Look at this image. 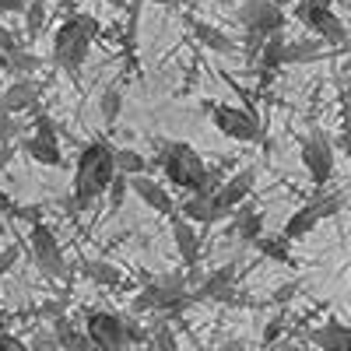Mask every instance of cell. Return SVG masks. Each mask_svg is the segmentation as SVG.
I'll return each instance as SVG.
<instances>
[{
  "instance_id": "cell-43",
  "label": "cell",
  "mask_w": 351,
  "mask_h": 351,
  "mask_svg": "<svg viewBox=\"0 0 351 351\" xmlns=\"http://www.w3.org/2000/svg\"><path fill=\"white\" fill-rule=\"evenodd\" d=\"M32 348H56V337L53 334H36L32 337Z\"/></svg>"
},
{
  "instance_id": "cell-33",
  "label": "cell",
  "mask_w": 351,
  "mask_h": 351,
  "mask_svg": "<svg viewBox=\"0 0 351 351\" xmlns=\"http://www.w3.org/2000/svg\"><path fill=\"white\" fill-rule=\"evenodd\" d=\"M144 344H152V348H165V351H176V337H172L169 324H158V327L148 334V341H144Z\"/></svg>"
},
{
  "instance_id": "cell-28",
  "label": "cell",
  "mask_w": 351,
  "mask_h": 351,
  "mask_svg": "<svg viewBox=\"0 0 351 351\" xmlns=\"http://www.w3.org/2000/svg\"><path fill=\"white\" fill-rule=\"evenodd\" d=\"M120 112H123V95H120V88H106L102 99H99V116H102V123H106V127H116V123H120Z\"/></svg>"
},
{
  "instance_id": "cell-26",
  "label": "cell",
  "mask_w": 351,
  "mask_h": 351,
  "mask_svg": "<svg viewBox=\"0 0 351 351\" xmlns=\"http://www.w3.org/2000/svg\"><path fill=\"white\" fill-rule=\"evenodd\" d=\"M112 169L123 172V176H137V172H152L148 158L134 148H112Z\"/></svg>"
},
{
  "instance_id": "cell-16",
  "label": "cell",
  "mask_w": 351,
  "mask_h": 351,
  "mask_svg": "<svg viewBox=\"0 0 351 351\" xmlns=\"http://www.w3.org/2000/svg\"><path fill=\"white\" fill-rule=\"evenodd\" d=\"M281 53H285V36H281V32H271V36H263V39H260L253 64H256V71H260V81H263V84H267V81L274 77V71H278V67H285V64H281Z\"/></svg>"
},
{
  "instance_id": "cell-38",
  "label": "cell",
  "mask_w": 351,
  "mask_h": 351,
  "mask_svg": "<svg viewBox=\"0 0 351 351\" xmlns=\"http://www.w3.org/2000/svg\"><path fill=\"white\" fill-rule=\"evenodd\" d=\"M281 330H285V319H271L267 330H263V344H274L281 337Z\"/></svg>"
},
{
  "instance_id": "cell-21",
  "label": "cell",
  "mask_w": 351,
  "mask_h": 351,
  "mask_svg": "<svg viewBox=\"0 0 351 351\" xmlns=\"http://www.w3.org/2000/svg\"><path fill=\"white\" fill-rule=\"evenodd\" d=\"M309 341L319 344V348H330V351H344V348L351 344V330L341 324V319H327L324 327H316V330L309 334Z\"/></svg>"
},
{
  "instance_id": "cell-13",
  "label": "cell",
  "mask_w": 351,
  "mask_h": 351,
  "mask_svg": "<svg viewBox=\"0 0 351 351\" xmlns=\"http://www.w3.org/2000/svg\"><path fill=\"white\" fill-rule=\"evenodd\" d=\"M39 95H43V88H39V81L36 77H28V74H21L14 84H8V88H0V106H4L8 112H28V109H36L39 106Z\"/></svg>"
},
{
  "instance_id": "cell-44",
  "label": "cell",
  "mask_w": 351,
  "mask_h": 351,
  "mask_svg": "<svg viewBox=\"0 0 351 351\" xmlns=\"http://www.w3.org/2000/svg\"><path fill=\"white\" fill-rule=\"evenodd\" d=\"M11 158H14V148H11V144H0V169H8Z\"/></svg>"
},
{
  "instance_id": "cell-45",
  "label": "cell",
  "mask_w": 351,
  "mask_h": 351,
  "mask_svg": "<svg viewBox=\"0 0 351 351\" xmlns=\"http://www.w3.org/2000/svg\"><path fill=\"white\" fill-rule=\"evenodd\" d=\"M106 4H112V8H123V4H127V0H106Z\"/></svg>"
},
{
  "instance_id": "cell-34",
  "label": "cell",
  "mask_w": 351,
  "mask_h": 351,
  "mask_svg": "<svg viewBox=\"0 0 351 351\" xmlns=\"http://www.w3.org/2000/svg\"><path fill=\"white\" fill-rule=\"evenodd\" d=\"M302 288H306V281H288V285L274 288V295H271V302H274V306H288V302L295 299V295H299Z\"/></svg>"
},
{
  "instance_id": "cell-41",
  "label": "cell",
  "mask_w": 351,
  "mask_h": 351,
  "mask_svg": "<svg viewBox=\"0 0 351 351\" xmlns=\"http://www.w3.org/2000/svg\"><path fill=\"white\" fill-rule=\"evenodd\" d=\"M0 348H8V351H25V341H21V337H11V334H0Z\"/></svg>"
},
{
  "instance_id": "cell-47",
  "label": "cell",
  "mask_w": 351,
  "mask_h": 351,
  "mask_svg": "<svg viewBox=\"0 0 351 351\" xmlns=\"http://www.w3.org/2000/svg\"><path fill=\"white\" fill-rule=\"evenodd\" d=\"M155 4H176V0H155Z\"/></svg>"
},
{
  "instance_id": "cell-37",
  "label": "cell",
  "mask_w": 351,
  "mask_h": 351,
  "mask_svg": "<svg viewBox=\"0 0 351 351\" xmlns=\"http://www.w3.org/2000/svg\"><path fill=\"white\" fill-rule=\"evenodd\" d=\"M14 46H21V43H18V36L11 32V28H4V25H0V49H4V56H8Z\"/></svg>"
},
{
  "instance_id": "cell-30",
  "label": "cell",
  "mask_w": 351,
  "mask_h": 351,
  "mask_svg": "<svg viewBox=\"0 0 351 351\" xmlns=\"http://www.w3.org/2000/svg\"><path fill=\"white\" fill-rule=\"evenodd\" d=\"M127 176L123 172H112V180H109V186H106V193L102 197H109V215H120V208H123V200H127Z\"/></svg>"
},
{
  "instance_id": "cell-14",
  "label": "cell",
  "mask_w": 351,
  "mask_h": 351,
  "mask_svg": "<svg viewBox=\"0 0 351 351\" xmlns=\"http://www.w3.org/2000/svg\"><path fill=\"white\" fill-rule=\"evenodd\" d=\"M21 152L39 162V165H49V169H64V152H60V141H56V134H36L32 137H21Z\"/></svg>"
},
{
  "instance_id": "cell-36",
  "label": "cell",
  "mask_w": 351,
  "mask_h": 351,
  "mask_svg": "<svg viewBox=\"0 0 351 351\" xmlns=\"http://www.w3.org/2000/svg\"><path fill=\"white\" fill-rule=\"evenodd\" d=\"M74 18H77V25H81V28H84V32L92 36V39H99V36H102V25H99V18H92V14H74Z\"/></svg>"
},
{
  "instance_id": "cell-19",
  "label": "cell",
  "mask_w": 351,
  "mask_h": 351,
  "mask_svg": "<svg viewBox=\"0 0 351 351\" xmlns=\"http://www.w3.org/2000/svg\"><path fill=\"white\" fill-rule=\"evenodd\" d=\"M324 221V215H319V204L316 200H309V204H302V208L291 215L288 221H285V228H281V236L288 239V243H295V239H306L309 232Z\"/></svg>"
},
{
  "instance_id": "cell-32",
  "label": "cell",
  "mask_w": 351,
  "mask_h": 351,
  "mask_svg": "<svg viewBox=\"0 0 351 351\" xmlns=\"http://www.w3.org/2000/svg\"><path fill=\"white\" fill-rule=\"evenodd\" d=\"M0 215H11V218H32L39 221V208H14V200L0 190Z\"/></svg>"
},
{
  "instance_id": "cell-40",
  "label": "cell",
  "mask_w": 351,
  "mask_h": 351,
  "mask_svg": "<svg viewBox=\"0 0 351 351\" xmlns=\"http://www.w3.org/2000/svg\"><path fill=\"white\" fill-rule=\"evenodd\" d=\"M60 313H64V302H43L39 306V316L43 319H53V316H60Z\"/></svg>"
},
{
  "instance_id": "cell-12",
  "label": "cell",
  "mask_w": 351,
  "mask_h": 351,
  "mask_svg": "<svg viewBox=\"0 0 351 351\" xmlns=\"http://www.w3.org/2000/svg\"><path fill=\"white\" fill-rule=\"evenodd\" d=\"M127 186L144 200V204H148V208L152 211H158V215H172L176 211V200H172V193L165 190V183H158L155 180V176L152 172H137V176H127Z\"/></svg>"
},
{
  "instance_id": "cell-20",
  "label": "cell",
  "mask_w": 351,
  "mask_h": 351,
  "mask_svg": "<svg viewBox=\"0 0 351 351\" xmlns=\"http://www.w3.org/2000/svg\"><path fill=\"white\" fill-rule=\"evenodd\" d=\"M81 274L92 281V285H99V288H120V285H123L120 267H112L109 260H99V256L81 260Z\"/></svg>"
},
{
  "instance_id": "cell-22",
  "label": "cell",
  "mask_w": 351,
  "mask_h": 351,
  "mask_svg": "<svg viewBox=\"0 0 351 351\" xmlns=\"http://www.w3.org/2000/svg\"><path fill=\"white\" fill-rule=\"evenodd\" d=\"M183 218H190L193 225H215V221H221L218 218V211L211 208V197H204V193H186V200H183Z\"/></svg>"
},
{
  "instance_id": "cell-7",
  "label": "cell",
  "mask_w": 351,
  "mask_h": 351,
  "mask_svg": "<svg viewBox=\"0 0 351 351\" xmlns=\"http://www.w3.org/2000/svg\"><path fill=\"white\" fill-rule=\"evenodd\" d=\"M253 183H256V169H253V165H243V169L232 172L228 180H221V186L211 193V208L218 211V218H225V215L236 211L239 204L250 197Z\"/></svg>"
},
{
  "instance_id": "cell-35",
  "label": "cell",
  "mask_w": 351,
  "mask_h": 351,
  "mask_svg": "<svg viewBox=\"0 0 351 351\" xmlns=\"http://www.w3.org/2000/svg\"><path fill=\"white\" fill-rule=\"evenodd\" d=\"M123 341L127 344H144L148 341V330H144L134 316H123Z\"/></svg>"
},
{
  "instance_id": "cell-42",
  "label": "cell",
  "mask_w": 351,
  "mask_h": 351,
  "mask_svg": "<svg viewBox=\"0 0 351 351\" xmlns=\"http://www.w3.org/2000/svg\"><path fill=\"white\" fill-rule=\"evenodd\" d=\"M25 0H0V14H21Z\"/></svg>"
},
{
  "instance_id": "cell-2",
  "label": "cell",
  "mask_w": 351,
  "mask_h": 351,
  "mask_svg": "<svg viewBox=\"0 0 351 351\" xmlns=\"http://www.w3.org/2000/svg\"><path fill=\"white\" fill-rule=\"evenodd\" d=\"M152 144L158 148V165H162V172H165V180L176 186V190H183V193H193L197 186H200V180H204V158L197 155V148H190L186 141H155L152 137Z\"/></svg>"
},
{
  "instance_id": "cell-6",
  "label": "cell",
  "mask_w": 351,
  "mask_h": 351,
  "mask_svg": "<svg viewBox=\"0 0 351 351\" xmlns=\"http://www.w3.org/2000/svg\"><path fill=\"white\" fill-rule=\"evenodd\" d=\"M295 21H302L313 36H319L330 46H341L348 39L344 21L334 14L330 0H302V4H295Z\"/></svg>"
},
{
  "instance_id": "cell-24",
  "label": "cell",
  "mask_w": 351,
  "mask_h": 351,
  "mask_svg": "<svg viewBox=\"0 0 351 351\" xmlns=\"http://www.w3.org/2000/svg\"><path fill=\"white\" fill-rule=\"evenodd\" d=\"M232 215H236V236H239V243H253L263 232V215L253 211L246 200L239 204V211H232Z\"/></svg>"
},
{
  "instance_id": "cell-25",
  "label": "cell",
  "mask_w": 351,
  "mask_h": 351,
  "mask_svg": "<svg viewBox=\"0 0 351 351\" xmlns=\"http://www.w3.org/2000/svg\"><path fill=\"white\" fill-rule=\"evenodd\" d=\"M253 246H256L260 256H267L274 263H295V260H291V250H288L291 243L285 236H267V232H260V236L253 239Z\"/></svg>"
},
{
  "instance_id": "cell-17",
  "label": "cell",
  "mask_w": 351,
  "mask_h": 351,
  "mask_svg": "<svg viewBox=\"0 0 351 351\" xmlns=\"http://www.w3.org/2000/svg\"><path fill=\"white\" fill-rule=\"evenodd\" d=\"M330 49L324 39H285V53H281V64H316L324 60Z\"/></svg>"
},
{
  "instance_id": "cell-4",
  "label": "cell",
  "mask_w": 351,
  "mask_h": 351,
  "mask_svg": "<svg viewBox=\"0 0 351 351\" xmlns=\"http://www.w3.org/2000/svg\"><path fill=\"white\" fill-rule=\"evenodd\" d=\"M28 250H32V260L43 271V278H49V281H67L71 278V267L60 253V243H56L53 228L43 218L32 221V228H28Z\"/></svg>"
},
{
  "instance_id": "cell-5",
  "label": "cell",
  "mask_w": 351,
  "mask_h": 351,
  "mask_svg": "<svg viewBox=\"0 0 351 351\" xmlns=\"http://www.w3.org/2000/svg\"><path fill=\"white\" fill-rule=\"evenodd\" d=\"M204 112L211 116V123H215L225 137L239 141V144H256V141L263 137L260 120H256V116H250L246 109H239V106H215V102H204Z\"/></svg>"
},
{
  "instance_id": "cell-46",
  "label": "cell",
  "mask_w": 351,
  "mask_h": 351,
  "mask_svg": "<svg viewBox=\"0 0 351 351\" xmlns=\"http://www.w3.org/2000/svg\"><path fill=\"white\" fill-rule=\"evenodd\" d=\"M4 64H8V56H4V49H0V71H4Z\"/></svg>"
},
{
  "instance_id": "cell-48",
  "label": "cell",
  "mask_w": 351,
  "mask_h": 351,
  "mask_svg": "<svg viewBox=\"0 0 351 351\" xmlns=\"http://www.w3.org/2000/svg\"><path fill=\"white\" fill-rule=\"evenodd\" d=\"M0 109H4V106H0Z\"/></svg>"
},
{
  "instance_id": "cell-27",
  "label": "cell",
  "mask_w": 351,
  "mask_h": 351,
  "mask_svg": "<svg viewBox=\"0 0 351 351\" xmlns=\"http://www.w3.org/2000/svg\"><path fill=\"white\" fill-rule=\"evenodd\" d=\"M4 71L36 74V71H43V60H39L36 53H28V49H25V43H21V46H14V49L8 53V64H4Z\"/></svg>"
},
{
  "instance_id": "cell-15",
  "label": "cell",
  "mask_w": 351,
  "mask_h": 351,
  "mask_svg": "<svg viewBox=\"0 0 351 351\" xmlns=\"http://www.w3.org/2000/svg\"><path fill=\"white\" fill-rule=\"evenodd\" d=\"M172 239H176V250H180L183 256V267L193 271L197 267V260H200V236H197V228L190 218H183L180 211H172Z\"/></svg>"
},
{
  "instance_id": "cell-39",
  "label": "cell",
  "mask_w": 351,
  "mask_h": 351,
  "mask_svg": "<svg viewBox=\"0 0 351 351\" xmlns=\"http://www.w3.org/2000/svg\"><path fill=\"white\" fill-rule=\"evenodd\" d=\"M14 263H18V250L11 246V250H4V253H0V274H8V271L14 267Z\"/></svg>"
},
{
  "instance_id": "cell-10",
  "label": "cell",
  "mask_w": 351,
  "mask_h": 351,
  "mask_svg": "<svg viewBox=\"0 0 351 351\" xmlns=\"http://www.w3.org/2000/svg\"><path fill=\"white\" fill-rule=\"evenodd\" d=\"M302 165L316 186H327L334 180V148L327 134H309L302 141Z\"/></svg>"
},
{
  "instance_id": "cell-1",
  "label": "cell",
  "mask_w": 351,
  "mask_h": 351,
  "mask_svg": "<svg viewBox=\"0 0 351 351\" xmlns=\"http://www.w3.org/2000/svg\"><path fill=\"white\" fill-rule=\"evenodd\" d=\"M112 172H116L112 169V144L106 137L88 141L77 155V165H74V208L77 211H88L92 204L102 200Z\"/></svg>"
},
{
  "instance_id": "cell-31",
  "label": "cell",
  "mask_w": 351,
  "mask_h": 351,
  "mask_svg": "<svg viewBox=\"0 0 351 351\" xmlns=\"http://www.w3.org/2000/svg\"><path fill=\"white\" fill-rule=\"evenodd\" d=\"M21 137V127H18V116L0 109V144H14Z\"/></svg>"
},
{
  "instance_id": "cell-3",
  "label": "cell",
  "mask_w": 351,
  "mask_h": 351,
  "mask_svg": "<svg viewBox=\"0 0 351 351\" xmlns=\"http://www.w3.org/2000/svg\"><path fill=\"white\" fill-rule=\"evenodd\" d=\"M92 36L84 32V28L77 25V18L64 21L60 28H56V39H53V64L60 67L71 81L81 77V67L88 60V49H92Z\"/></svg>"
},
{
  "instance_id": "cell-9",
  "label": "cell",
  "mask_w": 351,
  "mask_h": 351,
  "mask_svg": "<svg viewBox=\"0 0 351 351\" xmlns=\"http://www.w3.org/2000/svg\"><path fill=\"white\" fill-rule=\"evenodd\" d=\"M236 18L243 21L246 32H253V36H260V39L271 36V32H281L285 21H288L285 11L274 4V0H246Z\"/></svg>"
},
{
  "instance_id": "cell-18",
  "label": "cell",
  "mask_w": 351,
  "mask_h": 351,
  "mask_svg": "<svg viewBox=\"0 0 351 351\" xmlns=\"http://www.w3.org/2000/svg\"><path fill=\"white\" fill-rule=\"evenodd\" d=\"M186 25H190V32L197 36V43H204L208 49H215V53H221V56H236V53H239L236 39L225 36L221 28H215V25H208V21H197V18H186Z\"/></svg>"
},
{
  "instance_id": "cell-29",
  "label": "cell",
  "mask_w": 351,
  "mask_h": 351,
  "mask_svg": "<svg viewBox=\"0 0 351 351\" xmlns=\"http://www.w3.org/2000/svg\"><path fill=\"white\" fill-rule=\"evenodd\" d=\"M21 14H25V32H28V39H39L43 25H46V4H43V0H25Z\"/></svg>"
},
{
  "instance_id": "cell-11",
  "label": "cell",
  "mask_w": 351,
  "mask_h": 351,
  "mask_svg": "<svg viewBox=\"0 0 351 351\" xmlns=\"http://www.w3.org/2000/svg\"><path fill=\"white\" fill-rule=\"evenodd\" d=\"M190 302H239L236 295V263L215 271L211 278H204L193 291H186Z\"/></svg>"
},
{
  "instance_id": "cell-8",
  "label": "cell",
  "mask_w": 351,
  "mask_h": 351,
  "mask_svg": "<svg viewBox=\"0 0 351 351\" xmlns=\"http://www.w3.org/2000/svg\"><path fill=\"white\" fill-rule=\"evenodd\" d=\"M84 334H88V341H92V348H106V351L127 348V341H123V316L106 313V309L84 313Z\"/></svg>"
},
{
  "instance_id": "cell-23",
  "label": "cell",
  "mask_w": 351,
  "mask_h": 351,
  "mask_svg": "<svg viewBox=\"0 0 351 351\" xmlns=\"http://www.w3.org/2000/svg\"><path fill=\"white\" fill-rule=\"evenodd\" d=\"M53 337H56V348H92L88 334H81V330L71 324V319H67V313L53 316Z\"/></svg>"
}]
</instances>
